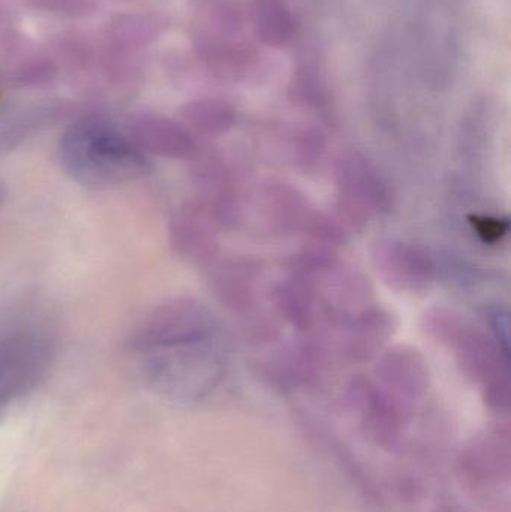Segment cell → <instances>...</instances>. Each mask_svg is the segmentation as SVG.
Listing matches in <instances>:
<instances>
[{
	"label": "cell",
	"mask_w": 511,
	"mask_h": 512,
	"mask_svg": "<svg viewBox=\"0 0 511 512\" xmlns=\"http://www.w3.org/2000/svg\"><path fill=\"white\" fill-rule=\"evenodd\" d=\"M60 167L89 189H113L143 179L152 170L126 131L98 114L80 117L63 132L57 149Z\"/></svg>",
	"instance_id": "cell-1"
},
{
	"label": "cell",
	"mask_w": 511,
	"mask_h": 512,
	"mask_svg": "<svg viewBox=\"0 0 511 512\" xmlns=\"http://www.w3.org/2000/svg\"><path fill=\"white\" fill-rule=\"evenodd\" d=\"M134 357L150 388L183 405L206 399L224 378V358L215 339L147 349Z\"/></svg>",
	"instance_id": "cell-2"
},
{
	"label": "cell",
	"mask_w": 511,
	"mask_h": 512,
	"mask_svg": "<svg viewBox=\"0 0 511 512\" xmlns=\"http://www.w3.org/2000/svg\"><path fill=\"white\" fill-rule=\"evenodd\" d=\"M56 354V340L44 328L23 325L0 334V412L44 382Z\"/></svg>",
	"instance_id": "cell-3"
},
{
	"label": "cell",
	"mask_w": 511,
	"mask_h": 512,
	"mask_svg": "<svg viewBox=\"0 0 511 512\" xmlns=\"http://www.w3.org/2000/svg\"><path fill=\"white\" fill-rule=\"evenodd\" d=\"M338 219L351 230L389 215L395 203L392 188L377 165L360 152H347L335 164Z\"/></svg>",
	"instance_id": "cell-4"
},
{
	"label": "cell",
	"mask_w": 511,
	"mask_h": 512,
	"mask_svg": "<svg viewBox=\"0 0 511 512\" xmlns=\"http://www.w3.org/2000/svg\"><path fill=\"white\" fill-rule=\"evenodd\" d=\"M219 321L203 301L192 297H176L153 307L138 321L128 337L131 354L216 339Z\"/></svg>",
	"instance_id": "cell-5"
},
{
	"label": "cell",
	"mask_w": 511,
	"mask_h": 512,
	"mask_svg": "<svg viewBox=\"0 0 511 512\" xmlns=\"http://www.w3.org/2000/svg\"><path fill=\"white\" fill-rule=\"evenodd\" d=\"M462 373L482 388L489 409L506 414L510 409V357L494 337L471 324L452 346Z\"/></svg>",
	"instance_id": "cell-6"
},
{
	"label": "cell",
	"mask_w": 511,
	"mask_h": 512,
	"mask_svg": "<svg viewBox=\"0 0 511 512\" xmlns=\"http://www.w3.org/2000/svg\"><path fill=\"white\" fill-rule=\"evenodd\" d=\"M371 259L378 276L395 291L425 292L437 280V264L428 252L402 240H375Z\"/></svg>",
	"instance_id": "cell-7"
},
{
	"label": "cell",
	"mask_w": 511,
	"mask_h": 512,
	"mask_svg": "<svg viewBox=\"0 0 511 512\" xmlns=\"http://www.w3.org/2000/svg\"><path fill=\"white\" fill-rule=\"evenodd\" d=\"M219 227L215 216L197 200L180 204L168 225L173 251L192 264L207 265L219 258Z\"/></svg>",
	"instance_id": "cell-8"
},
{
	"label": "cell",
	"mask_w": 511,
	"mask_h": 512,
	"mask_svg": "<svg viewBox=\"0 0 511 512\" xmlns=\"http://www.w3.org/2000/svg\"><path fill=\"white\" fill-rule=\"evenodd\" d=\"M191 177L195 200L210 210L219 227L230 228L240 219L239 185L230 165L219 155H201L191 159Z\"/></svg>",
	"instance_id": "cell-9"
},
{
	"label": "cell",
	"mask_w": 511,
	"mask_h": 512,
	"mask_svg": "<svg viewBox=\"0 0 511 512\" xmlns=\"http://www.w3.org/2000/svg\"><path fill=\"white\" fill-rule=\"evenodd\" d=\"M126 134L147 156L191 161L200 152L194 135L179 120L162 114H137L129 120Z\"/></svg>",
	"instance_id": "cell-10"
},
{
	"label": "cell",
	"mask_w": 511,
	"mask_h": 512,
	"mask_svg": "<svg viewBox=\"0 0 511 512\" xmlns=\"http://www.w3.org/2000/svg\"><path fill=\"white\" fill-rule=\"evenodd\" d=\"M347 397L351 408L359 415L369 438L381 445L395 444L402 423L396 399L365 376H359L351 381Z\"/></svg>",
	"instance_id": "cell-11"
},
{
	"label": "cell",
	"mask_w": 511,
	"mask_h": 512,
	"mask_svg": "<svg viewBox=\"0 0 511 512\" xmlns=\"http://www.w3.org/2000/svg\"><path fill=\"white\" fill-rule=\"evenodd\" d=\"M375 375L381 387L396 400L416 402L429 387V370L419 349L396 345L378 355Z\"/></svg>",
	"instance_id": "cell-12"
},
{
	"label": "cell",
	"mask_w": 511,
	"mask_h": 512,
	"mask_svg": "<svg viewBox=\"0 0 511 512\" xmlns=\"http://www.w3.org/2000/svg\"><path fill=\"white\" fill-rule=\"evenodd\" d=\"M209 268V288L216 300L234 313L251 312L257 298L261 267L249 258L216 259Z\"/></svg>",
	"instance_id": "cell-13"
},
{
	"label": "cell",
	"mask_w": 511,
	"mask_h": 512,
	"mask_svg": "<svg viewBox=\"0 0 511 512\" xmlns=\"http://www.w3.org/2000/svg\"><path fill=\"white\" fill-rule=\"evenodd\" d=\"M264 219L273 233L305 236L320 210L296 186L272 182L261 191Z\"/></svg>",
	"instance_id": "cell-14"
},
{
	"label": "cell",
	"mask_w": 511,
	"mask_h": 512,
	"mask_svg": "<svg viewBox=\"0 0 511 512\" xmlns=\"http://www.w3.org/2000/svg\"><path fill=\"white\" fill-rule=\"evenodd\" d=\"M396 328L398 322L392 312L378 304H369L347 319L342 340L345 355L357 363L374 360L384 351Z\"/></svg>",
	"instance_id": "cell-15"
},
{
	"label": "cell",
	"mask_w": 511,
	"mask_h": 512,
	"mask_svg": "<svg viewBox=\"0 0 511 512\" xmlns=\"http://www.w3.org/2000/svg\"><path fill=\"white\" fill-rule=\"evenodd\" d=\"M323 346L314 337L297 340L282 349L269 364L267 375L276 384L293 387V385L311 384L318 378L324 366Z\"/></svg>",
	"instance_id": "cell-16"
},
{
	"label": "cell",
	"mask_w": 511,
	"mask_h": 512,
	"mask_svg": "<svg viewBox=\"0 0 511 512\" xmlns=\"http://www.w3.org/2000/svg\"><path fill=\"white\" fill-rule=\"evenodd\" d=\"M272 303L276 312L297 331L308 333L315 324L317 298L308 280L291 273L272 289Z\"/></svg>",
	"instance_id": "cell-17"
},
{
	"label": "cell",
	"mask_w": 511,
	"mask_h": 512,
	"mask_svg": "<svg viewBox=\"0 0 511 512\" xmlns=\"http://www.w3.org/2000/svg\"><path fill=\"white\" fill-rule=\"evenodd\" d=\"M179 122L198 137H221L236 125L237 111L219 98H200L186 102L179 111Z\"/></svg>",
	"instance_id": "cell-18"
},
{
	"label": "cell",
	"mask_w": 511,
	"mask_h": 512,
	"mask_svg": "<svg viewBox=\"0 0 511 512\" xmlns=\"http://www.w3.org/2000/svg\"><path fill=\"white\" fill-rule=\"evenodd\" d=\"M251 26L258 41L267 47H287L296 38V18L285 0H254Z\"/></svg>",
	"instance_id": "cell-19"
},
{
	"label": "cell",
	"mask_w": 511,
	"mask_h": 512,
	"mask_svg": "<svg viewBox=\"0 0 511 512\" xmlns=\"http://www.w3.org/2000/svg\"><path fill=\"white\" fill-rule=\"evenodd\" d=\"M473 324L468 316L452 307L437 306L426 310L422 328L435 342L452 348L456 340Z\"/></svg>",
	"instance_id": "cell-20"
},
{
	"label": "cell",
	"mask_w": 511,
	"mask_h": 512,
	"mask_svg": "<svg viewBox=\"0 0 511 512\" xmlns=\"http://www.w3.org/2000/svg\"><path fill=\"white\" fill-rule=\"evenodd\" d=\"M326 156V137L317 129H306L296 135L293 159L303 173H315Z\"/></svg>",
	"instance_id": "cell-21"
},
{
	"label": "cell",
	"mask_w": 511,
	"mask_h": 512,
	"mask_svg": "<svg viewBox=\"0 0 511 512\" xmlns=\"http://www.w3.org/2000/svg\"><path fill=\"white\" fill-rule=\"evenodd\" d=\"M468 222H470L474 234L485 245H498L510 233L509 218L491 215H471L468 216Z\"/></svg>",
	"instance_id": "cell-22"
},
{
	"label": "cell",
	"mask_w": 511,
	"mask_h": 512,
	"mask_svg": "<svg viewBox=\"0 0 511 512\" xmlns=\"http://www.w3.org/2000/svg\"><path fill=\"white\" fill-rule=\"evenodd\" d=\"M30 5L44 9L51 14L66 15V17H87L93 14V0H29Z\"/></svg>",
	"instance_id": "cell-23"
},
{
	"label": "cell",
	"mask_w": 511,
	"mask_h": 512,
	"mask_svg": "<svg viewBox=\"0 0 511 512\" xmlns=\"http://www.w3.org/2000/svg\"><path fill=\"white\" fill-rule=\"evenodd\" d=\"M486 322L491 330L489 334L510 357V318L506 307L494 306L486 309Z\"/></svg>",
	"instance_id": "cell-24"
}]
</instances>
